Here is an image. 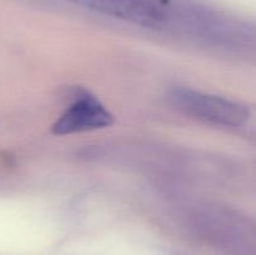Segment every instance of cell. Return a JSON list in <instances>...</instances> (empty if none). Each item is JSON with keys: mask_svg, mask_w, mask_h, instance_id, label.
<instances>
[{"mask_svg": "<svg viewBox=\"0 0 256 255\" xmlns=\"http://www.w3.org/2000/svg\"><path fill=\"white\" fill-rule=\"evenodd\" d=\"M99 14L142 25L162 28L170 19L169 9L160 0H69Z\"/></svg>", "mask_w": 256, "mask_h": 255, "instance_id": "7a4b0ae2", "label": "cell"}, {"mask_svg": "<svg viewBox=\"0 0 256 255\" xmlns=\"http://www.w3.org/2000/svg\"><path fill=\"white\" fill-rule=\"evenodd\" d=\"M169 99L185 115L209 124L236 128L250 118L249 110L242 104L189 88H174L170 90Z\"/></svg>", "mask_w": 256, "mask_h": 255, "instance_id": "6da1fadb", "label": "cell"}, {"mask_svg": "<svg viewBox=\"0 0 256 255\" xmlns=\"http://www.w3.org/2000/svg\"><path fill=\"white\" fill-rule=\"evenodd\" d=\"M114 122L112 112L92 95L86 94L75 100L59 116L52 126L55 135H72L90 130L104 129Z\"/></svg>", "mask_w": 256, "mask_h": 255, "instance_id": "3957f363", "label": "cell"}]
</instances>
